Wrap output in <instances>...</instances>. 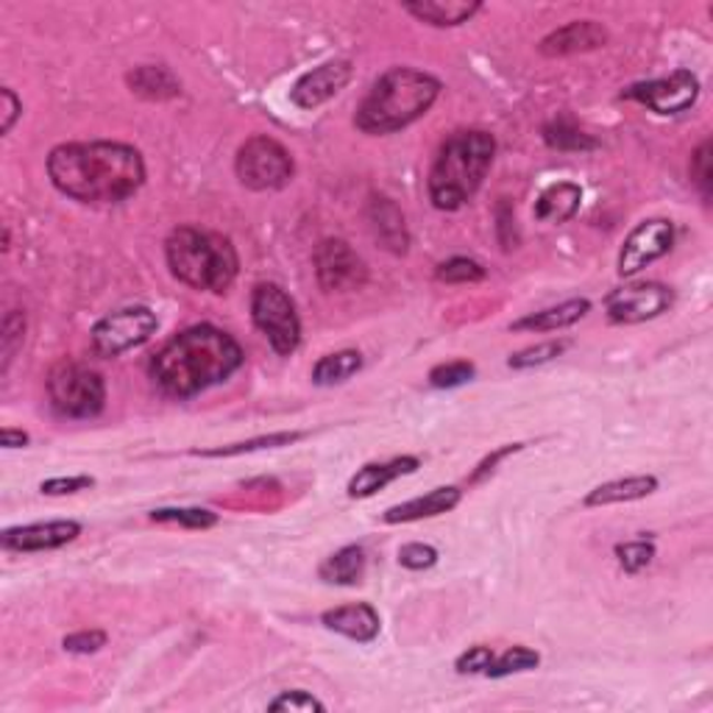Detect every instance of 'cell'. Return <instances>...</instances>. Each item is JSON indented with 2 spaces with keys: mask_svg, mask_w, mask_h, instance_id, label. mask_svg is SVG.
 I'll list each match as a JSON object with an SVG mask.
<instances>
[{
  "mask_svg": "<svg viewBox=\"0 0 713 713\" xmlns=\"http://www.w3.org/2000/svg\"><path fill=\"white\" fill-rule=\"evenodd\" d=\"M616 558H618V563H622V569L627 571V574H638V571H644L649 563H652L655 544L647 541V538L618 544Z\"/></svg>",
  "mask_w": 713,
  "mask_h": 713,
  "instance_id": "obj_34",
  "label": "cell"
},
{
  "mask_svg": "<svg viewBox=\"0 0 713 713\" xmlns=\"http://www.w3.org/2000/svg\"><path fill=\"white\" fill-rule=\"evenodd\" d=\"M691 176H694V182L700 185V190L705 193V198L711 196V143H702L700 151L694 154Z\"/></svg>",
  "mask_w": 713,
  "mask_h": 713,
  "instance_id": "obj_42",
  "label": "cell"
},
{
  "mask_svg": "<svg viewBox=\"0 0 713 713\" xmlns=\"http://www.w3.org/2000/svg\"><path fill=\"white\" fill-rule=\"evenodd\" d=\"M674 293L660 282H641V285L618 287L607 296V318L613 323H644L663 316L672 307Z\"/></svg>",
  "mask_w": 713,
  "mask_h": 713,
  "instance_id": "obj_12",
  "label": "cell"
},
{
  "mask_svg": "<svg viewBox=\"0 0 713 713\" xmlns=\"http://www.w3.org/2000/svg\"><path fill=\"white\" fill-rule=\"evenodd\" d=\"M103 644H107V633L81 630V633H73V636H67L65 641H62V647L73 655H92V652H98Z\"/></svg>",
  "mask_w": 713,
  "mask_h": 713,
  "instance_id": "obj_39",
  "label": "cell"
},
{
  "mask_svg": "<svg viewBox=\"0 0 713 713\" xmlns=\"http://www.w3.org/2000/svg\"><path fill=\"white\" fill-rule=\"evenodd\" d=\"M251 318H254L256 329L265 334L276 354H293L301 343V321H298L296 304L279 285L265 282V285L254 287Z\"/></svg>",
  "mask_w": 713,
  "mask_h": 713,
  "instance_id": "obj_6",
  "label": "cell"
},
{
  "mask_svg": "<svg viewBox=\"0 0 713 713\" xmlns=\"http://www.w3.org/2000/svg\"><path fill=\"white\" fill-rule=\"evenodd\" d=\"M583 201V190L571 182H560V185L547 187L535 204V218L544 223H566L577 215Z\"/></svg>",
  "mask_w": 713,
  "mask_h": 713,
  "instance_id": "obj_24",
  "label": "cell"
},
{
  "mask_svg": "<svg viewBox=\"0 0 713 713\" xmlns=\"http://www.w3.org/2000/svg\"><path fill=\"white\" fill-rule=\"evenodd\" d=\"M92 476H54V480H45L40 485L42 494L48 496H65L76 494V491H84V487H92Z\"/></svg>",
  "mask_w": 713,
  "mask_h": 713,
  "instance_id": "obj_41",
  "label": "cell"
},
{
  "mask_svg": "<svg viewBox=\"0 0 713 713\" xmlns=\"http://www.w3.org/2000/svg\"><path fill=\"white\" fill-rule=\"evenodd\" d=\"M369 227L374 232L376 243L391 254H407L410 245V232H407L405 215L391 198L374 196L369 204Z\"/></svg>",
  "mask_w": 713,
  "mask_h": 713,
  "instance_id": "obj_17",
  "label": "cell"
},
{
  "mask_svg": "<svg viewBox=\"0 0 713 713\" xmlns=\"http://www.w3.org/2000/svg\"><path fill=\"white\" fill-rule=\"evenodd\" d=\"M156 316L149 307H125L92 327V349L101 356H120L154 338Z\"/></svg>",
  "mask_w": 713,
  "mask_h": 713,
  "instance_id": "obj_9",
  "label": "cell"
},
{
  "mask_svg": "<svg viewBox=\"0 0 713 713\" xmlns=\"http://www.w3.org/2000/svg\"><path fill=\"white\" fill-rule=\"evenodd\" d=\"M474 376V365L465 363V360H458V363H443L438 369L429 371V385L432 387H460L465 382H471Z\"/></svg>",
  "mask_w": 713,
  "mask_h": 713,
  "instance_id": "obj_36",
  "label": "cell"
},
{
  "mask_svg": "<svg viewBox=\"0 0 713 713\" xmlns=\"http://www.w3.org/2000/svg\"><path fill=\"white\" fill-rule=\"evenodd\" d=\"M398 563L413 571L432 569L438 563V549L429 547V544H407V547L398 549Z\"/></svg>",
  "mask_w": 713,
  "mask_h": 713,
  "instance_id": "obj_37",
  "label": "cell"
},
{
  "mask_svg": "<svg viewBox=\"0 0 713 713\" xmlns=\"http://www.w3.org/2000/svg\"><path fill=\"white\" fill-rule=\"evenodd\" d=\"M494 663V649L487 647H471L469 652H463L458 658V672L460 674H485Z\"/></svg>",
  "mask_w": 713,
  "mask_h": 713,
  "instance_id": "obj_40",
  "label": "cell"
},
{
  "mask_svg": "<svg viewBox=\"0 0 713 713\" xmlns=\"http://www.w3.org/2000/svg\"><path fill=\"white\" fill-rule=\"evenodd\" d=\"M0 96H3V125H0V131H3V134H9V131H12V125H14V120H18L20 112H23V107H20L18 96H14V92L9 87L3 89Z\"/></svg>",
  "mask_w": 713,
  "mask_h": 713,
  "instance_id": "obj_44",
  "label": "cell"
},
{
  "mask_svg": "<svg viewBox=\"0 0 713 713\" xmlns=\"http://www.w3.org/2000/svg\"><path fill=\"white\" fill-rule=\"evenodd\" d=\"M589 309V298H571V301L558 304V307L541 309V312H533V316L522 318V321L513 323V329H516V332H555V329H566L580 321V318H585Z\"/></svg>",
  "mask_w": 713,
  "mask_h": 713,
  "instance_id": "obj_22",
  "label": "cell"
},
{
  "mask_svg": "<svg viewBox=\"0 0 713 713\" xmlns=\"http://www.w3.org/2000/svg\"><path fill=\"white\" fill-rule=\"evenodd\" d=\"M658 491V480L655 476H627V480H613L605 485L594 487L585 496V507H605L618 505V502H636L647 500L649 494Z\"/></svg>",
  "mask_w": 713,
  "mask_h": 713,
  "instance_id": "obj_23",
  "label": "cell"
},
{
  "mask_svg": "<svg viewBox=\"0 0 713 713\" xmlns=\"http://www.w3.org/2000/svg\"><path fill=\"white\" fill-rule=\"evenodd\" d=\"M607 42V31L602 29L596 20H574V23L563 25V29L552 31L549 36H544L538 51L544 56H571V54H585V51L602 48Z\"/></svg>",
  "mask_w": 713,
  "mask_h": 713,
  "instance_id": "obj_16",
  "label": "cell"
},
{
  "mask_svg": "<svg viewBox=\"0 0 713 713\" xmlns=\"http://www.w3.org/2000/svg\"><path fill=\"white\" fill-rule=\"evenodd\" d=\"M316 276L327 293H349L365 285L369 267L345 240H323L316 249Z\"/></svg>",
  "mask_w": 713,
  "mask_h": 713,
  "instance_id": "obj_11",
  "label": "cell"
},
{
  "mask_svg": "<svg viewBox=\"0 0 713 713\" xmlns=\"http://www.w3.org/2000/svg\"><path fill=\"white\" fill-rule=\"evenodd\" d=\"M298 438H301V432L262 435V438L245 440V443L223 446V449H209V452H196V454H204V458H234V454H249V452H260V449H276V446L296 443Z\"/></svg>",
  "mask_w": 713,
  "mask_h": 713,
  "instance_id": "obj_29",
  "label": "cell"
},
{
  "mask_svg": "<svg viewBox=\"0 0 713 713\" xmlns=\"http://www.w3.org/2000/svg\"><path fill=\"white\" fill-rule=\"evenodd\" d=\"M151 522L162 524H182L190 529H207L218 524V516L212 511H201V507H162V511L151 513Z\"/></svg>",
  "mask_w": 713,
  "mask_h": 713,
  "instance_id": "obj_31",
  "label": "cell"
},
{
  "mask_svg": "<svg viewBox=\"0 0 713 713\" xmlns=\"http://www.w3.org/2000/svg\"><path fill=\"white\" fill-rule=\"evenodd\" d=\"M365 574V552L360 547H343L332 558L323 560L321 580L334 585H354Z\"/></svg>",
  "mask_w": 713,
  "mask_h": 713,
  "instance_id": "obj_26",
  "label": "cell"
},
{
  "mask_svg": "<svg viewBox=\"0 0 713 713\" xmlns=\"http://www.w3.org/2000/svg\"><path fill=\"white\" fill-rule=\"evenodd\" d=\"M460 491L458 487H435L432 494L418 496V500L405 502V505H396L385 513L387 524H405V522H418V518H432L440 516V513H449L452 507H458Z\"/></svg>",
  "mask_w": 713,
  "mask_h": 713,
  "instance_id": "obj_21",
  "label": "cell"
},
{
  "mask_svg": "<svg viewBox=\"0 0 713 713\" xmlns=\"http://www.w3.org/2000/svg\"><path fill=\"white\" fill-rule=\"evenodd\" d=\"M243 365V349L223 329L190 327L167 340L151 363L156 385L176 398H190L227 382Z\"/></svg>",
  "mask_w": 713,
  "mask_h": 713,
  "instance_id": "obj_2",
  "label": "cell"
},
{
  "mask_svg": "<svg viewBox=\"0 0 713 713\" xmlns=\"http://www.w3.org/2000/svg\"><path fill=\"white\" fill-rule=\"evenodd\" d=\"M360 369H363V356H360V351H351V349L334 351V354H327L318 360L316 369H312V382L321 387L340 385V382L351 380Z\"/></svg>",
  "mask_w": 713,
  "mask_h": 713,
  "instance_id": "obj_27",
  "label": "cell"
},
{
  "mask_svg": "<svg viewBox=\"0 0 713 713\" xmlns=\"http://www.w3.org/2000/svg\"><path fill=\"white\" fill-rule=\"evenodd\" d=\"M418 469L416 458H396L391 463H369L356 471L349 482V496L354 500H365V496H374L376 491H382L385 485H391L398 476L413 474Z\"/></svg>",
  "mask_w": 713,
  "mask_h": 713,
  "instance_id": "obj_20",
  "label": "cell"
},
{
  "mask_svg": "<svg viewBox=\"0 0 713 713\" xmlns=\"http://www.w3.org/2000/svg\"><path fill=\"white\" fill-rule=\"evenodd\" d=\"M78 535H81L78 522L25 524V527H12L3 533V547L14 552H45V549H59L76 541Z\"/></svg>",
  "mask_w": 713,
  "mask_h": 713,
  "instance_id": "obj_15",
  "label": "cell"
},
{
  "mask_svg": "<svg viewBox=\"0 0 713 713\" xmlns=\"http://www.w3.org/2000/svg\"><path fill=\"white\" fill-rule=\"evenodd\" d=\"M496 140L487 131H458L429 171V201L443 212L465 207L494 165Z\"/></svg>",
  "mask_w": 713,
  "mask_h": 713,
  "instance_id": "obj_4",
  "label": "cell"
},
{
  "mask_svg": "<svg viewBox=\"0 0 713 713\" xmlns=\"http://www.w3.org/2000/svg\"><path fill=\"white\" fill-rule=\"evenodd\" d=\"M541 663V655L533 652L527 647H513L507 649L505 655L494 658L491 669H487V678H507V674H518V672H529L535 666Z\"/></svg>",
  "mask_w": 713,
  "mask_h": 713,
  "instance_id": "obj_30",
  "label": "cell"
},
{
  "mask_svg": "<svg viewBox=\"0 0 713 713\" xmlns=\"http://www.w3.org/2000/svg\"><path fill=\"white\" fill-rule=\"evenodd\" d=\"M351 81V62L334 59L323 62L316 70L304 73L290 89V98L296 107L301 109H316L321 103H327L329 98H334L345 84Z\"/></svg>",
  "mask_w": 713,
  "mask_h": 713,
  "instance_id": "obj_14",
  "label": "cell"
},
{
  "mask_svg": "<svg viewBox=\"0 0 713 713\" xmlns=\"http://www.w3.org/2000/svg\"><path fill=\"white\" fill-rule=\"evenodd\" d=\"M51 405L67 418H92L107 405V387L96 371L78 363H59L48 374Z\"/></svg>",
  "mask_w": 713,
  "mask_h": 713,
  "instance_id": "obj_7",
  "label": "cell"
},
{
  "mask_svg": "<svg viewBox=\"0 0 713 713\" xmlns=\"http://www.w3.org/2000/svg\"><path fill=\"white\" fill-rule=\"evenodd\" d=\"M234 171H238V178L249 190H279L293 178V156L276 140L251 138L238 151Z\"/></svg>",
  "mask_w": 713,
  "mask_h": 713,
  "instance_id": "obj_8",
  "label": "cell"
},
{
  "mask_svg": "<svg viewBox=\"0 0 713 713\" xmlns=\"http://www.w3.org/2000/svg\"><path fill=\"white\" fill-rule=\"evenodd\" d=\"M171 274L187 287L207 293H227L238 279V251L232 240L218 232L182 227L165 243Z\"/></svg>",
  "mask_w": 713,
  "mask_h": 713,
  "instance_id": "obj_5",
  "label": "cell"
},
{
  "mask_svg": "<svg viewBox=\"0 0 713 713\" xmlns=\"http://www.w3.org/2000/svg\"><path fill=\"white\" fill-rule=\"evenodd\" d=\"M267 707L271 711H327V705L307 691H285Z\"/></svg>",
  "mask_w": 713,
  "mask_h": 713,
  "instance_id": "obj_38",
  "label": "cell"
},
{
  "mask_svg": "<svg viewBox=\"0 0 713 713\" xmlns=\"http://www.w3.org/2000/svg\"><path fill=\"white\" fill-rule=\"evenodd\" d=\"M125 81H129L131 92H138L140 98H149V101H167V98H176L182 92L178 78L162 65L138 67V70L129 73Z\"/></svg>",
  "mask_w": 713,
  "mask_h": 713,
  "instance_id": "obj_25",
  "label": "cell"
},
{
  "mask_svg": "<svg viewBox=\"0 0 713 713\" xmlns=\"http://www.w3.org/2000/svg\"><path fill=\"white\" fill-rule=\"evenodd\" d=\"M435 276H438V282H449V285H474V282L485 279V267L469 256H454V260L438 265Z\"/></svg>",
  "mask_w": 713,
  "mask_h": 713,
  "instance_id": "obj_32",
  "label": "cell"
},
{
  "mask_svg": "<svg viewBox=\"0 0 713 713\" xmlns=\"http://www.w3.org/2000/svg\"><path fill=\"white\" fill-rule=\"evenodd\" d=\"M23 338H25V316L20 312V309H12V312H7V318H3V327H0V345H3V374H7L9 365H12L14 354H18Z\"/></svg>",
  "mask_w": 713,
  "mask_h": 713,
  "instance_id": "obj_33",
  "label": "cell"
},
{
  "mask_svg": "<svg viewBox=\"0 0 713 713\" xmlns=\"http://www.w3.org/2000/svg\"><path fill=\"white\" fill-rule=\"evenodd\" d=\"M48 176L81 204H120L143 187L145 162L125 143H65L51 151Z\"/></svg>",
  "mask_w": 713,
  "mask_h": 713,
  "instance_id": "obj_1",
  "label": "cell"
},
{
  "mask_svg": "<svg viewBox=\"0 0 713 713\" xmlns=\"http://www.w3.org/2000/svg\"><path fill=\"white\" fill-rule=\"evenodd\" d=\"M480 9L482 7L476 0H418V3H405L407 14L429 25H438V29L469 23Z\"/></svg>",
  "mask_w": 713,
  "mask_h": 713,
  "instance_id": "obj_19",
  "label": "cell"
},
{
  "mask_svg": "<svg viewBox=\"0 0 713 713\" xmlns=\"http://www.w3.org/2000/svg\"><path fill=\"white\" fill-rule=\"evenodd\" d=\"M674 243V227L672 220L652 218L638 223L630 232V238L624 240L622 254H618V274L622 276H636L638 271H644L647 265H652L655 260L666 256L672 251Z\"/></svg>",
  "mask_w": 713,
  "mask_h": 713,
  "instance_id": "obj_13",
  "label": "cell"
},
{
  "mask_svg": "<svg viewBox=\"0 0 713 713\" xmlns=\"http://www.w3.org/2000/svg\"><path fill=\"white\" fill-rule=\"evenodd\" d=\"M624 96L644 103L655 114H680L694 107L700 98V78L691 70H674L672 76L636 84Z\"/></svg>",
  "mask_w": 713,
  "mask_h": 713,
  "instance_id": "obj_10",
  "label": "cell"
},
{
  "mask_svg": "<svg viewBox=\"0 0 713 713\" xmlns=\"http://www.w3.org/2000/svg\"><path fill=\"white\" fill-rule=\"evenodd\" d=\"M518 449H522V443H513V446H502L500 452H494L491 454V458H485L482 460L480 465H476V471H474V476H471V482H480V480H485L487 474H491V471L496 469V463H500V460H505L507 454H513V452H518Z\"/></svg>",
  "mask_w": 713,
  "mask_h": 713,
  "instance_id": "obj_43",
  "label": "cell"
},
{
  "mask_svg": "<svg viewBox=\"0 0 713 713\" xmlns=\"http://www.w3.org/2000/svg\"><path fill=\"white\" fill-rule=\"evenodd\" d=\"M544 140H547L549 149L558 151H594L596 140H591L589 134L571 125L569 120H552V123L544 125Z\"/></svg>",
  "mask_w": 713,
  "mask_h": 713,
  "instance_id": "obj_28",
  "label": "cell"
},
{
  "mask_svg": "<svg viewBox=\"0 0 713 713\" xmlns=\"http://www.w3.org/2000/svg\"><path fill=\"white\" fill-rule=\"evenodd\" d=\"M323 627L332 633H340V636L351 638V641L369 644L380 636V613L374 611L365 602H356V605H343L334 607V611L323 613Z\"/></svg>",
  "mask_w": 713,
  "mask_h": 713,
  "instance_id": "obj_18",
  "label": "cell"
},
{
  "mask_svg": "<svg viewBox=\"0 0 713 713\" xmlns=\"http://www.w3.org/2000/svg\"><path fill=\"white\" fill-rule=\"evenodd\" d=\"M440 92V81L429 73L413 67H393L371 87L365 101L354 114L356 129L365 134H393L416 123L432 109Z\"/></svg>",
  "mask_w": 713,
  "mask_h": 713,
  "instance_id": "obj_3",
  "label": "cell"
},
{
  "mask_svg": "<svg viewBox=\"0 0 713 713\" xmlns=\"http://www.w3.org/2000/svg\"><path fill=\"white\" fill-rule=\"evenodd\" d=\"M563 351H566V343H560V340H549V343L533 345V349H524V351H518V354H513L511 360H507V365L516 371L535 369V365L552 363L555 356H560Z\"/></svg>",
  "mask_w": 713,
  "mask_h": 713,
  "instance_id": "obj_35",
  "label": "cell"
},
{
  "mask_svg": "<svg viewBox=\"0 0 713 713\" xmlns=\"http://www.w3.org/2000/svg\"><path fill=\"white\" fill-rule=\"evenodd\" d=\"M0 438H3V446H7V449H20V446L29 443V435L20 432V429H9V427L0 432Z\"/></svg>",
  "mask_w": 713,
  "mask_h": 713,
  "instance_id": "obj_45",
  "label": "cell"
}]
</instances>
